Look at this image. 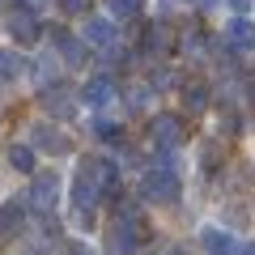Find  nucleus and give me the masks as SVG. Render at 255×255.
I'll return each mask as SVG.
<instances>
[{
  "mask_svg": "<svg viewBox=\"0 0 255 255\" xmlns=\"http://www.w3.org/2000/svg\"><path fill=\"white\" fill-rule=\"evenodd\" d=\"M107 243H111V255H136L140 247L149 243V226H145V217H140L136 209H119V217H115V226H111V234H107Z\"/></svg>",
  "mask_w": 255,
  "mask_h": 255,
  "instance_id": "nucleus-2",
  "label": "nucleus"
},
{
  "mask_svg": "<svg viewBox=\"0 0 255 255\" xmlns=\"http://www.w3.org/2000/svg\"><path fill=\"white\" fill-rule=\"evenodd\" d=\"M85 47H94V51H115L119 43V30H115V17H85V30H81Z\"/></svg>",
  "mask_w": 255,
  "mask_h": 255,
  "instance_id": "nucleus-6",
  "label": "nucleus"
},
{
  "mask_svg": "<svg viewBox=\"0 0 255 255\" xmlns=\"http://www.w3.org/2000/svg\"><path fill=\"white\" fill-rule=\"evenodd\" d=\"M34 255H38V251H34Z\"/></svg>",
  "mask_w": 255,
  "mask_h": 255,
  "instance_id": "nucleus-27",
  "label": "nucleus"
},
{
  "mask_svg": "<svg viewBox=\"0 0 255 255\" xmlns=\"http://www.w3.org/2000/svg\"><path fill=\"white\" fill-rule=\"evenodd\" d=\"M51 43H55V51L64 55V64H73V68H81V64H85V55H90L85 38L68 34V30H51Z\"/></svg>",
  "mask_w": 255,
  "mask_h": 255,
  "instance_id": "nucleus-10",
  "label": "nucleus"
},
{
  "mask_svg": "<svg viewBox=\"0 0 255 255\" xmlns=\"http://www.w3.org/2000/svg\"><path fill=\"white\" fill-rule=\"evenodd\" d=\"M21 73H26V60L9 47H0V81H17Z\"/></svg>",
  "mask_w": 255,
  "mask_h": 255,
  "instance_id": "nucleus-16",
  "label": "nucleus"
},
{
  "mask_svg": "<svg viewBox=\"0 0 255 255\" xmlns=\"http://www.w3.org/2000/svg\"><path fill=\"white\" fill-rule=\"evenodd\" d=\"M90 132H94L98 140H119V136H124V132H119V124H115V119H107V115H94Z\"/></svg>",
  "mask_w": 255,
  "mask_h": 255,
  "instance_id": "nucleus-19",
  "label": "nucleus"
},
{
  "mask_svg": "<svg viewBox=\"0 0 255 255\" xmlns=\"http://www.w3.org/2000/svg\"><path fill=\"white\" fill-rule=\"evenodd\" d=\"M60 13H68V17H90L94 0H60Z\"/></svg>",
  "mask_w": 255,
  "mask_h": 255,
  "instance_id": "nucleus-21",
  "label": "nucleus"
},
{
  "mask_svg": "<svg viewBox=\"0 0 255 255\" xmlns=\"http://www.w3.org/2000/svg\"><path fill=\"white\" fill-rule=\"evenodd\" d=\"M81 102L94 107V111H107L111 102H115V77L111 73H94L90 81L81 85Z\"/></svg>",
  "mask_w": 255,
  "mask_h": 255,
  "instance_id": "nucleus-7",
  "label": "nucleus"
},
{
  "mask_svg": "<svg viewBox=\"0 0 255 255\" xmlns=\"http://www.w3.org/2000/svg\"><path fill=\"white\" fill-rule=\"evenodd\" d=\"M230 9H234V17H247V9H251V0H226Z\"/></svg>",
  "mask_w": 255,
  "mask_h": 255,
  "instance_id": "nucleus-22",
  "label": "nucleus"
},
{
  "mask_svg": "<svg viewBox=\"0 0 255 255\" xmlns=\"http://www.w3.org/2000/svg\"><path fill=\"white\" fill-rule=\"evenodd\" d=\"M111 17H140V0H107Z\"/></svg>",
  "mask_w": 255,
  "mask_h": 255,
  "instance_id": "nucleus-20",
  "label": "nucleus"
},
{
  "mask_svg": "<svg viewBox=\"0 0 255 255\" xmlns=\"http://www.w3.org/2000/svg\"><path fill=\"white\" fill-rule=\"evenodd\" d=\"M200 247L209 255H243V243H238L230 230H221V226H204L200 230Z\"/></svg>",
  "mask_w": 255,
  "mask_h": 255,
  "instance_id": "nucleus-9",
  "label": "nucleus"
},
{
  "mask_svg": "<svg viewBox=\"0 0 255 255\" xmlns=\"http://www.w3.org/2000/svg\"><path fill=\"white\" fill-rule=\"evenodd\" d=\"M0 4H4V0H0Z\"/></svg>",
  "mask_w": 255,
  "mask_h": 255,
  "instance_id": "nucleus-26",
  "label": "nucleus"
},
{
  "mask_svg": "<svg viewBox=\"0 0 255 255\" xmlns=\"http://www.w3.org/2000/svg\"><path fill=\"white\" fill-rule=\"evenodd\" d=\"M43 107L51 111V115L68 119V115H73V94H68V85H47V90H43Z\"/></svg>",
  "mask_w": 255,
  "mask_h": 255,
  "instance_id": "nucleus-14",
  "label": "nucleus"
},
{
  "mask_svg": "<svg viewBox=\"0 0 255 255\" xmlns=\"http://www.w3.org/2000/svg\"><path fill=\"white\" fill-rule=\"evenodd\" d=\"M60 196H64V183L55 170H38L34 183H30V209L38 213V217H51V213H60Z\"/></svg>",
  "mask_w": 255,
  "mask_h": 255,
  "instance_id": "nucleus-4",
  "label": "nucleus"
},
{
  "mask_svg": "<svg viewBox=\"0 0 255 255\" xmlns=\"http://www.w3.org/2000/svg\"><path fill=\"white\" fill-rule=\"evenodd\" d=\"M166 47H170V34H166V26L149 21V26H145V38H140V51H145V55H162Z\"/></svg>",
  "mask_w": 255,
  "mask_h": 255,
  "instance_id": "nucleus-15",
  "label": "nucleus"
},
{
  "mask_svg": "<svg viewBox=\"0 0 255 255\" xmlns=\"http://www.w3.org/2000/svg\"><path fill=\"white\" fill-rule=\"evenodd\" d=\"M30 145H38L43 153H55V157L73 153V140L64 136L60 128H51V124H34V128H30Z\"/></svg>",
  "mask_w": 255,
  "mask_h": 255,
  "instance_id": "nucleus-8",
  "label": "nucleus"
},
{
  "mask_svg": "<svg viewBox=\"0 0 255 255\" xmlns=\"http://www.w3.org/2000/svg\"><path fill=\"white\" fill-rule=\"evenodd\" d=\"M107 200L102 196V170H98V157H81L73 174V217L81 230L94 226V209Z\"/></svg>",
  "mask_w": 255,
  "mask_h": 255,
  "instance_id": "nucleus-1",
  "label": "nucleus"
},
{
  "mask_svg": "<svg viewBox=\"0 0 255 255\" xmlns=\"http://www.w3.org/2000/svg\"><path fill=\"white\" fill-rule=\"evenodd\" d=\"M226 43L234 51H251L255 47V21L251 17H230L226 21Z\"/></svg>",
  "mask_w": 255,
  "mask_h": 255,
  "instance_id": "nucleus-13",
  "label": "nucleus"
},
{
  "mask_svg": "<svg viewBox=\"0 0 255 255\" xmlns=\"http://www.w3.org/2000/svg\"><path fill=\"white\" fill-rule=\"evenodd\" d=\"M9 166L13 170H21V174H34V145H9Z\"/></svg>",
  "mask_w": 255,
  "mask_h": 255,
  "instance_id": "nucleus-17",
  "label": "nucleus"
},
{
  "mask_svg": "<svg viewBox=\"0 0 255 255\" xmlns=\"http://www.w3.org/2000/svg\"><path fill=\"white\" fill-rule=\"evenodd\" d=\"M140 196H145L149 204H179V196H183V183H179V174L170 170V166H153V170H145L140 174Z\"/></svg>",
  "mask_w": 255,
  "mask_h": 255,
  "instance_id": "nucleus-3",
  "label": "nucleus"
},
{
  "mask_svg": "<svg viewBox=\"0 0 255 255\" xmlns=\"http://www.w3.org/2000/svg\"><path fill=\"white\" fill-rule=\"evenodd\" d=\"M149 140L170 153V149H179L183 140H187V128H183L179 115H153V124H149Z\"/></svg>",
  "mask_w": 255,
  "mask_h": 255,
  "instance_id": "nucleus-5",
  "label": "nucleus"
},
{
  "mask_svg": "<svg viewBox=\"0 0 255 255\" xmlns=\"http://www.w3.org/2000/svg\"><path fill=\"white\" fill-rule=\"evenodd\" d=\"M170 255H183V251H170Z\"/></svg>",
  "mask_w": 255,
  "mask_h": 255,
  "instance_id": "nucleus-25",
  "label": "nucleus"
},
{
  "mask_svg": "<svg viewBox=\"0 0 255 255\" xmlns=\"http://www.w3.org/2000/svg\"><path fill=\"white\" fill-rule=\"evenodd\" d=\"M183 102H187V111H204L209 107V85H200V81L183 85Z\"/></svg>",
  "mask_w": 255,
  "mask_h": 255,
  "instance_id": "nucleus-18",
  "label": "nucleus"
},
{
  "mask_svg": "<svg viewBox=\"0 0 255 255\" xmlns=\"http://www.w3.org/2000/svg\"><path fill=\"white\" fill-rule=\"evenodd\" d=\"M21 226H26V204H21V200H4V204H0V243L17 238Z\"/></svg>",
  "mask_w": 255,
  "mask_h": 255,
  "instance_id": "nucleus-12",
  "label": "nucleus"
},
{
  "mask_svg": "<svg viewBox=\"0 0 255 255\" xmlns=\"http://www.w3.org/2000/svg\"><path fill=\"white\" fill-rule=\"evenodd\" d=\"M191 4H196V9H217L221 0H191Z\"/></svg>",
  "mask_w": 255,
  "mask_h": 255,
  "instance_id": "nucleus-23",
  "label": "nucleus"
},
{
  "mask_svg": "<svg viewBox=\"0 0 255 255\" xmlns=\"http://www.w3.org/2000/svg\"><path fill=\"white\" fill-rule=\"evenodd\" d=\"M9 34H13V43L34 47L38 38H43V21H38L34 13H13V17H9Z\"/></svg>",
  "mask_w": 255,
  "mask_h": 255,
  "instance_id": "nucleus-11",
  "label": "nucleus"
},
{
  "mask_svg": "<svg viewBox=\"0 0 255 255\" xmlns=\"http://www.w3.org/2000/svg\"><path fill=\"white\" fill-rule=\"evenodd\" d=\"M243 255H255V243H251V247H243Z\"/></svg>",
  "mask_w": 255,
  "mask_h": 255,
  "instance_id": "nucleus-24",
  "label": "nucleus"
}]
</instances>
